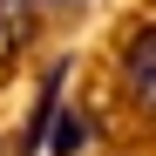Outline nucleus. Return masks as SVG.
I'll return each mask as SVG.
<instances>
[{
	"mask_svg": "<svg viewBox=\"0 0 156 156\" xmlns=\"http://www.w3.org/2000/svg\"><path fill=\"white\" fill-rule=\"evenodd\" d=\"M122 88L143 115H156V20L136 27V41L122 48Z\"/></svg>",
	"mask_w": 156,
	"mask_h": 156,
	"instance_id": "1",
	"label": "nucleus"
},
{
	"mask_svg": "<svg viewBox=\"0 0 156 156\" xmlns=\"http://www.w3.org/2000/svg\"><path fill=\"white\" fill-rule=\"evenodd\" d=\"M61 75H68V68H48V75H41V102H34V115H27V136H20V149H34V143H41V129L55 122V95H61Z\"/></svg>",
	"mask_w": 156,
	"mask_h": 156,
	"instance_id": "2",
	"label": "nucleus"
},
{
	"mask_svg": "<svg viewBox=\"0 0 156 156\" xmlns=\"http://www.w3.org/2000/svg\"><path fill=\"white\" fill-rule=\"evenodd\" d=\"M82 143H88V122H82V115H61V129H55V149H61V156H75Z\"/></svg>",
	"mask_w": 156,
	"mask_h": 156,
	"instance_id": "3",
	"label": "nucleus"
}]
</instances>
